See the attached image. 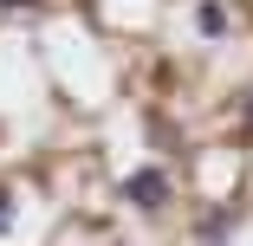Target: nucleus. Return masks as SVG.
<instances>
[{
  "label": "nucleus",
  "instance_id": "f257e3e1",
  "mask_svg": "<svg viewBox=\"0 0 253 246\" xmlns=\"http://www.w3.org/2000/svg\"><path fill=\"white\" fill-rule=\"evenodd\" d=\"M124 201L143 208V214H156V208L169 201V175H163V169H136V175L124 181Z\"/></svg>",
  "mask_w": 253,
  "mask_h": 246
},
{
  "label": "nucleus",
  "instance_id": "f03ea898",
  "mask_svg": "<svg viewBox=\"0 0 253 246\" xmlns=\"http://www.w3.org/2000/svg\"><path fill=\"white\" fill-rule=\"evenodd\" d=\"M195 26H201V33H227V7H214V0L195 7Z\"/></svg>",
  "mask_w": 253,
  "mask_h": 246
},
{
  "label": "nucleus",
  "instance_id": "7ed1b4c3",
  "mask_svg": "<svg viewBox=\"0 0 253 246\" xmlns=\"http://www.w3.org/2000/svg\"><path fill=\"white\" fill-rule=\"evenodd\" d=\"M227 227H234V214H208V220H201V227H195V233H201V240H221V233H227Z\"/></svg>",
  "mask_w": 253,
  "mask_h": 246
},
{
  "label": "nucleus",
  "instance_id": "20e7f679",
  "mask_svg": "<svg viewBox=\"0 0 253 246\" xmlns=\"http://www.w3.org/2000/svg\"><path fill=\"white\" fill-rule=\"evenodd\" d=\"M13 227V201H7V188H0V233Z\"/></svg>",
  "mask_w": 253,
  "mask_h": 246
},
{
  "label": "nucleus",
  "instance_id": "39448f33",
  "mask_svg": "<svg viewBox=\"0 0 253 246\" xmlns=\"http://www.w3.org/2000/svg\"><path fill=\"white\" fill-rule=\"evenodd\" d=\"M0 7H33V0H0Z\"/></svg>",
  "mask_w": 253,
  "mask_h": 246
},
{
  "label": "nucleus",
  "instance_id": "423d86ee",
  "mask_svg": "<svg viewBox=\"0 0 253 246\" xmlns=\"http://www.w3.org/2000/svg\"><path fill=\"white\" fill-rule=\"evenodd\" d=\"M247 123H253V104H247Z\"/></svg>",
  "mask_w": 253,
  "mask_h": 246
}]
</instances>
